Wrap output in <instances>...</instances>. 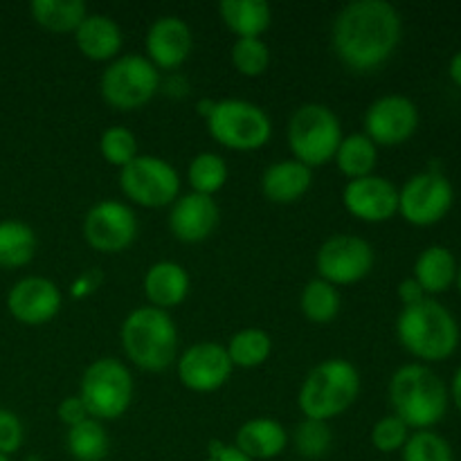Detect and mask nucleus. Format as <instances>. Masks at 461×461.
Instances as JSON below:
<instances>
[{
    "instance_id": "obj_6",
    "label": "nucleus",
    "mask_w": 461,
    "mask_h": 461,
    "mask_svg": "<svg viewBox=\"0 0 461 461\" xmlns=\"http://www.w3.org/2000/svg\"><path fill=\"white\" fill-rule=\"evenodd\" d=\"M340 142V117L327 104H302L288 120V147L293 158L311 169L331 162Z\"/></svg>"
},
{
    "instance_id": "obj_35",
    "label": "nucleus",
    "mask_w": 461,
    "mask_h": 461,
    "mask_svg": "<svg viewBox=\"0 0 461 461\" xmlns=\"http://www.w3.org/2000/svg\"><path fill=\"white\" fill-rule=\"evenodd\" d=\"M99 153L104 156V160L122 169L140 156V142L133 131L126 129V126H108L99 138Z\"/></svg>"
},
{
    "instance_id": "obj_21",
    "label": "nucleus",
    "mask_w": 461,
    "mask_h": 461,
    "mask_svg": "<svg viewBox=\"0 0 461 461\" xmlns=\"http://www.w3.org/2000/svg\"><path fill=\"white\" fill-rule=\"evenodd\" d=\"M75 43L90 61H108L120 57L124 32L115 18L106 14H88L75 30Z\"/></svg>"
},
{
    "instance_id": "obj_7",
    "label": "nucleus",
    "mask_w": 461,
    "mask_h": 461,
    "mask_svg": "<svg viewBox=\"0 0 461 461\" xmlns=\"http://www.w3.org/2000/svg\"><path fill=\"white\" fill-rule=\"evenodd\" d=\"M207 131L230 151H259L273 138L268 113L248 99H219L205 117Z\"/></svg>"
},
{
    "instance_id": "obj_27",
    "label": "nucleus",
    "mask_w": 461,
    "mask_h": 461,
    "mask_svg": "<svg viewBox=\"0 0 461 461\" xmlns=\"http://www.w3.org/2000/svg\"><path fill=\"white\" fill-rule=\"evenodd\" d=\"M30 14L43 30L75 34L79 23L88 16V7L84 0H32Z\"/></svg>"
},
{
    "instance_id": "obj_40",
    "label": "nucleus",
    "mask_w": 461,
    "mask_h": 461,
    "mask_svg": "<svg viewBox=\"0 0 461 461\" xmlns=\"http://www.w3.org/2000/svg\"><path fill=\"white\" fill-rule=\"evenodd\" d=\"M205 461H252L250 457L241 453L234 444H225V441H212L207 446Z\"/></svg>"
},
{
    "instance_id": "obj_19",
    "label": "nucleus",
    "mask_w": 461,
    "mask_h": 461,
    "mask_svg": "<svg viewBox=\"0 0 461 461\" xmlns=\"http://www.w3.org/2000/svg\"><path fill=\"white\" fill-rule=\"evenodd\" d=\"M221 210L212 196L189 192L178 196L169 210V232L183 243H201L214 234Z\"/></svg>"
},
{
    "instance_id": "obj_38",
    "label": "nucleus",
    "mask_w": 461,
    "mask_h": 461,
    "mask_svg": "<svg viewBox=\"0 0 461 461\" xmlns=\"http://www.w3.org/2000/svg\"><path fill=\"white\" fill-rule=\"evenodd\" d=\"M25 441V428L14 410L0 408V455L12 457Z\"/></svg>"
},
{
    "instance_id": "obj_42",
    "label": "nucleus",
    "mask_w": 461,
    "mask_h": 461,
    "mask_svg": "<svg viewBox=\"0 0 461 461\" xmlns=\"http://www.w3.org/2000/svg\"><path fill=\"white\" fill-rule=\"evenodd\" d=\"M448 394H450V399H453L455 408H457L459 412H461V365H459V367H457V372H455V376H453V383H450V390H448Z\"/></svg>"
},
{
    "instance_id": "obj_24",
    "label": "nucleus",
    "mask_w": 461,
    "mask_h": 461,
    "mask_svg": "<svg viewBox=\"0 0 461 461\" xmlns=\"http://www.w3.org/2000/svg\"><path fill=\"white\" fill-rule=\"evenodd\" d=\"M457 268L459 264L455 259V252L450 248L437 243V246H428L417 257L412 277L417 279L419 286L423 288V293L428 297H435L455 286Z\"/></svg>"
},
{
    "instance_id": "obj_45",
    "label": "nucleus",
    "mask_w": 461,
    "mask_h": 461,
    "mask_svg": "<svg viewBox=\"0 0 461 461\" xmlns=\"http://www.w3.org/2000/svg\"><path fill=\"white\" fill-rule=\"evenodd\" d=\"M0 461H12V457H5V455H0Z\"/></svg>"
},
{
    "instance_id": "obj_8",
    "label": "nucleus",
    "mask_w": 461,
    "mask_h": 461,
    "mask_svg": "<svg viewBox=\"0 0 461 461\" xmlns=\"http://www.w3.org/2000/svg\"><path fill=\"white\" fill-rule=\"evenodd\" d=\"M133 374L122 360L106 356L97 358L84 369L79 381L81 401L88 408L90 417L97 421H115L124 417L133 403Z\"/></svg>"
},
{
    "instance_id": "obj_25",
    "label": "nucleus",
    "mask_w": 461,
    "mask_h": 461,
    "mask_svg": "<svg viewBox=\"0 0 461 461\" xmlns=\"http://www.w3.org/2000/svg\"><path fill=\"white\" fill-rule=\"evenodd\" d=\"M219 14L237 39H261L273 23V9L266 0H221Z\"/></svg>"
},
{
    "instance_id": "obj_14",
    "label": "nucleus",
    "mask_w": 461,
    "mask_h": 461,
    "mask_svg": "<svg viewBox=\"0 0 461 461\" xmlns=\"http://www.w3.org/2000/svg\"><path fill=\"white\" fill-rule=\"evenodd\" d=\"M419 120V108L412 99L399 93L381 95L365 111L363 133L376 147H399L417 133Z\"/></svg>"
},
{
    "instance_id": "obj_36",
    "label": "nucleus",
    "mask_w": 461,
    "mask_h": 461,
    "mask_svg": "<svg viewBox=\"0 0 461 461\" xmlns=\"http://www.w3.org/2000/svg\"><path fill=\"white\" fill-rule=\"evenodd\" d=\"M230 59L243 77H261L270 66V48L264 39H237Z\"/></svg>"
},
{
    "instance_id": "obj_34",
    "label": "nucleus",
    "mask_w": 461,
    "mask_h": 461,
    "mask_svg": "<svg viewBox=\"0 0 461 461\" xmlns=\"http://www.w3.org/2000/svg\"><path fill=\"white\" fill-rule=\"evenodd\" d=\"M401 461H455V453L439 432L414 430L401 450Z\"/></svg>"
},
{
    "instance_id": "obj_17",
    "label": "nucleus",
    "mask_w": 461,
    "mask_h": 461,
    "mask_svg": "<svg viewBox=\"0 0 461 461\" xmlns=\"http://www.w3.org/2000/svg\"><path fill=\"white\" fill-rule=\"evenodd\" d=\"M63 295L61 288L48 277L30 275L23 277L9 288L7 293V311L16 322L25 327H41L50 320L57 318L61 311Z\"/></svg>"
},
{
    "instance_id": "obj_1",
    "label": "nucleus",
    "mask_w": 461,
    "mask_h": 461,
    "mask_svg": "<svg viewBox=\"0 0 461 461\" xmlns=\"http://www.w3.org/2000/svg\"><path fill=\"white\" fill-rule=\"evenodd\" d=\"M403 18L387 0H351L331 23V48L354 72H374L394 57Z\"/></svg>"
},
{
    "instance_id": "obj_39",
    "label": "nucleus",
    "mask_w": 461,
    "mask_h": 461,
    "mask_svg": "<svg viewBox=\"0 0 461 461\" xmlns=\"http://www.w3.org/2000/svg\"><path fill=\"white\" fill-rule=\"evenodd\" d=\"M57 414H59V421H61L66 428L79 426V423H84L86 419H90L88 408H86V403L81 401L79 394L66 396V399L59 403Z\"/></svg>"
},
{
    "instance_id": "obj_2",
    "label": "nucleus",
    "mask_w": 461,
    "mask_h": 461,
    "mask_svg": "<svg viewBox=\"0 0 461 461\" xmlns=\"http://www.w3.org/2000/svg\"><path fill=\"white\" fill-rule=\"evenodd\" d=\"M387 396L396 417L410 430H432L444 421L450 394L439 374L423 363H408L396 369L387 385Z\"/></svg>"
},
{
    "instance_id": "obj_3",
    "label": "nucleus",
    "mask_w": 461,
    "mask_h": 461,
    "mask_svg": "<svg viewBox=\"0 0 461 461\" xmlns=\"http://www.w3.org/2000/svg\"><path fill=\"white\" fill-rule=\"evenodd\" d=\"M396 338L401 347L426 363L448 360L459 347L457 318L435 297H426L414 306H403L396 318Z\"/></svg>"
},
{
    "instance_id": "obj_10",
    "label": "nucleus",
    "mask_w": 461,
    "mask_h": 461,
    "mask_svg": "<svg viewBox=\"0 0 461 461\" xmlns=\"http://www.w3.org/2000/svg\"><path fill=\"white\" fill-rule=\"evenodd\" d=\"M120 189L131 203L140 207L174 205L180 196V174L169 160L151 153H140L120 169Z\"/></svg>"
},
{
    "instance_id": "obj_4",
    "label": "nucleus",
    "mask_w": 461,
    "mask_h": 461,
    "mask_svg": "<svg viewBox=\"0 0 461 461\" xmlns=\"http://www.w3.org/2000/svg\"><path fill=\"white\" fill-rule=\"evenodd\" d=\"M126 358L142 372H165L178 360V329L167 311L138 306L120 327Z\"/></svg>"
},
{
    "instance_id": "obj_18",
    "label": "nucleus",
    "mask_w": 461,
    "mask_h": 461,
    "mask_svg": "<svg viewBox=\"0 0 461 461\" xmlns=\"http://www.w3.org/2000/svg\"><path fill=\"white\" fill-rule=\"evenodd\" d=\"M144 45L147 59L158 70H176L187 61L194 50L192 27L185 18L167 14L149 25Z\"/></svg>"
},
{
    "instance_id": "obj_12",
    "label": "nucleus",
    "mask_w": 461,
    "mask_h": 461,
    "mask_svg": "<svg viewBox=\"0 0 461 461\" xmlns=\"http://www.w3.org/2000/svg\"><path fill=\"white\" fill-rule=\"evenodd\" d=\"M374 248L356 234H333L315 252L318 277L333 286H349L367 277L374 268Z\"/></svg>"
},
{
    "instance_id": "obj_9",
    "label": "nucleus",
    "mask_w": 461,
    "mask_h": 461,
    "mask_svg": "<svg viewBox=\"0 0 461 461\" xmlns=\"http://www.w3.org/2000/svg\"><path fill=\"white\" fill-rule=\"evenodd\" d=\"M160 90V72L142 54H120L102 72L99 93L117 111H138Z\"/></svg>"
},
{
    "instance_id": "obj_29",
    "label": "nucleus",
    "mask_w": 461,
    "mask_h": 461,
    "mask_svg": "<svg viewBox=\"0 0 461 461\" xmlns=\"http://www.w3.org/2000/svg\"><path fill=\"white\" fill-rule=\"evenodd\" d=\"M232 367L255 369L261 367L273 354V338L259 327H246L234 333L225 345Z\"/></svg>"
},
{
    "instance_id": "obj_32",
    "label": "nucleus",
    "mask_w": 461,
    "mask_h": 461,
    "mask_svg": "<svg viewBox=\"0 0 461 461\" xmlns=\"http://www.w3.org/2000/svg\"><path fill=\"white\" fill-rule=\"evenodd\" d=\"M340 291L320 277L306 282L300 293L302 315L313 324H329L336 320V315L340 313Z\"/></svg>"
},
{
    "instance_id": "obj_13",
    "label": "nucleus",
    "mask_w": 461,
    "mask_h": 461,
    "mask_svg": "<svg viewBox=\"0 0 461 461\" xmlns=\"http://www.w3.org/2000/svg\"><path fill=\"white\" fill-rule=\"evenodd\" d=\"M86 243L93 250L117 255L133 246L138 239V216L122 201H99L86 212L81 225Z\"/></svg>"
},
{
    "instance_id": "obj_20",
    "label": "nucleus",
    "mask_w": 461,
    "mask_h": 461,
    "mask_svg": "<svg viewBox=\"0 0 461 461\" xmlns=\"http://www.w3.org/2000/svg\"><path fill=\"white\" fill-rule=\"evenodd\" d=\"M142 286L149 306H156V309L169 313L171 309H178L187 300L192 279H189L187 268L183 264L162 259L149 266Z\"/></svg>"
},
{
    "instance_id": "obj_37",
    "label": "nucleus",
    "mask_w": 461,
    "mask_h": 461,
    "mask_svg": "<svg viewBox=\"0 0 461 461\" xmlns=\"http://www.w3.org/2000/svg\"><path fill=\"white\" fill-rule=\"evenodd\" d=\"M412 430L401 421L396 414H387V417L378 419L372 428V446L383 455H392V453H401L405 446V441L410 439Z\"/></svg>"
},
{
    "instance_id": "obj_28",
    "label": "nucleus",
    "mask_w": 461,
    "mask_h": 461,
    "mask_svg": "<svg viewBox=\"0 0 461 461\" xmlns=\"http://www.w3.org/2000/svg\"><path fill=\"white\" fill-rule=\"evenodd\" d=\"M36 255V234L16 219L0 221V268H23Z\"/></svg>"
},
{
    "instance_id": "obj_30",
    "label": "nucleus",
    "mask_w": 461,
    "mask_h": 461,
    "mask_svg": "<svg viewBox=\"0 0 461 461\" xmlns=\"http://www.w3.org/2000/svg\"><path fill=\"white\" fill-rule=\"evenodd\" d=\"M66 448L75 461H102L111 448V439L104 423L90 417L79 426L68 428Z\"/></svg>"
},
{
    "instance_id": "obj_11",
    "label": "nucleus",
    "mask_w": 461,
    "mask_h": 461,
    "mask_svg": "<svg viewBox=\"0 0 461 461\" xmlns=\"http://www.w3.org/2000/svg\"><path fill=\"white\" fill-rule=\"evenodd\" d=\"M453 203V183L439 169L419 171L399 189V214L414 228H430L444 221Z\"/></svg>"
},
{
    "instance_id": "obj_44",
    "label": "nucleus",
    "mask_w": 461,
    "mask_h": 461,
    "mask_svg": "<svg viewBox=\"0 0 461 461\" xmlns=\"http://www.w3.org/2000/svg\"><path fill=\"white\" fill-rule=\"evenodd\" d=\"M455 286H457V291L461 293V264H459V268H457V279H455Z\"/></svg>"
},
{
    "instance_id": "obj_15",
    "label": "nucleus",
    "mask_w": 461,
    "mask_h": 461,
    "mask_svg": "<svg viewBox=\"0 0 461 461\" xmlns=\"http://www.w3.org/2000/svg\"><path fill=\"white\" fill-rule=\"evenodd\" d=\"M232 369L225 345L212 340H203L187 347L176 360V372H178L180 383L187 390L198 392V394L221 390L232 376Z\"/></svg>"
},
{
    "instance_id": "obj_22",
    "label": "nucleus",
    "mask_w": 461,
    "mask_h": 461,
    "mask_svg": "<svg viewBox=\"0 0 461 461\" xmlns=\"http://www.w3.org/2000/svg\"><path fill=\"white\" fill-rule=\"evenodd\" d=\"M261 194L270 203L277 205H291L300 201L313 185V169L302 165L295 158L277 160L261 174Z\"/></svg>"
},
{
    "instance_id": "obj_41",
    "label": "nucleus",
    "mask_w": 461,
    "mask_h": 461,
    "mask_svg": "<svg viewBox=\"0 0 461 461\" xmlns=\"http://www.w3.org/2000/svg\"><path fill=\"white\" fill-rule=\"evenodd\" d=\"M426 293H423V288L419 286V282L414 277H405L403 282L399 284V300L403 306H414L419 304V302L426 300Z\"/></svg>"
},
{
    "instance_id": "obj_23",
    "label": "nucleus",
    "mask_w": 461,
    "mask_h": 461,
    "mask_svg": "<svg viewBox=\"0 0 461 461\" xmlns=\"http://www.w3.org/2000/svg\"><path fill=\"white\" fill-rule=\"evenodd\" d=\"M234 446L252 461L277 459L288 448V430L275 419L257 417L239 426Z\"/></svg>"
},
{
    "instance_id": "obj_16",
    "label": "nucleus",
    "mask_w": 461,
    "mask_h": 461,
    "mask_svg": "<svg viewBox=\"0 0 461 461\" xmlns=\"http://www.w3.org/2000/svg\"><path fill=\"white\" fill-rule=\"evenodd\" d=\"M342 205L363 223H385L399 214V187L385 176H365L347 180Z\"/></svg>"
},
{
    "instance_id": "obj_43",
    "label": "nucleus",
    "mask_w": 461,
    "mask_h": 461,
    "mask_svg": "<svg viewBox=\"0 0 461 461\" xmlns=\"http://www.w3.org/2000/svg\"><path fill=\"white\" fill-rule=\"evenodd\" d=\"M448 77L453 79L455 86H459V88H461V50H459V52H455L453 59H450Z\"/></svg>"
},
{
    "instance_id": "obj_26",
    "label": "nucleus",
    "mask_w": 461,
    "mask_h": 461,
    "mask_svg": "<svg viewBox=\"0 0 461 461\" xmlns=\"http://www.w3.org/2000/svg\"><path fill=\"white\" fill-rule=\"evenodd\" d=\"M333 162L338 165L345 178L356 180L372 176L378 162V147L365 133L342 135V142L338 147Z\"/></svg>"
},
{
    "instance_id": "obj_33",
    "label": "nucleus",
    "mask_w": 461,
    "mask_h": 461,
    "mask_svg": "<svg viewBox=\"0 0 461 461\" xmlns=\"http://www.w3.org/2000/svg\"><path fill=\"white\" fill-rule=\"evenodd\" d=\"M288 444H293V448L302 459L315 461L327 457L333 446L331 426L327 421L304 417L288 435Z\"/></svg>"
},
{
    "instance_id": "obj_5",
    "label": "nucleus",
    "mask_w": 461,
    "mask_h": 461,
    "mask_svg": "<svg viewBox=\"0 0 461 461\" xmlns=\"http://www.w3.org/2000/svg\"><path fill=\"white\" fill-rule=\"evenodd\" d=\"M360 396V372L347 358H327L306 374L297 405L306 419L331 421L345 414Z\"/></svg>"
},
{
    "instance_id": "obj_31",
    "label": "nucleus",
    "mask_w": 461,
    "mask_h": 461,
    "mask_svg": "<svg viewBox=\"0 0 461 461\" xmlns=\"http://www.w3.org/2000/svg\"><path fill=\"white\" fill-rule=\"evenodd\" d=\"M228 178L230 167L225 158L219 156V153L203 151L189 160L187 183L192 192L214 198V194H219L228 185Z\"/></svg>"
}]
</instances>
